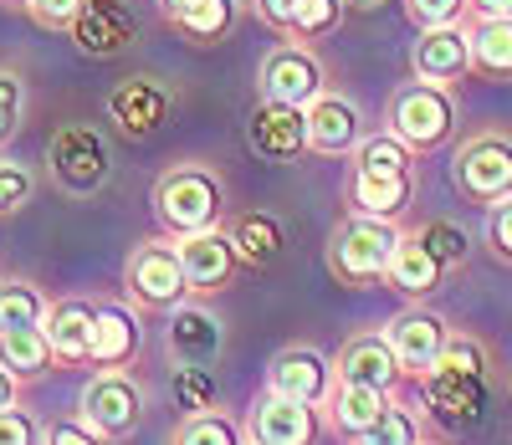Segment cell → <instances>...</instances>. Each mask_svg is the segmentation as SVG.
<instances>
[{
    "label": "cell",
    "mask_w": 512,
    "mask_h": 445,
    "mask_svg": "<svg viewBox=\"0 0 512 445\" xmlns=\"http://www.w3.org/2000/svg\"><path fill=\"white\" fill-rule=\"evenodd\" d=\"M154 215L169 241L226 226V180L210 164H175L154 185Z\"/></svg>",
    "instance_id": "obj_1"
},
{
    "label": "cell",
    "mask_w": 512,
    "mask_h": 445,
    "mask_svg": "<svg viewBox=\"0 0 512 445\" xmlns=\"http://www.w3.org/2000/svg\"><path fill=\"white\" fill-rule=\"evenodd\" d=\"M400 241H405V226H395V220H369V215L338 220V231L328 236V272H333V282L349 287V292H364V287L384 282Z\"/></svg>",
    "instance_id": "obj_2"
},
{
    "label": "cell",
    "mask_w": 512,
    "mask_h": 445,
    "mask_svg": "<svg viewBox=\"0 0 512 445\" xmlns=\"http://www.w3.org/2000/svg\"><path fill=\"white\" fill-rule=\"evenodd\" d=\"M384 123H390V133L405 139L415 154H436V149L451 144V133H456V98H451V87L410 77V82H400L390 93Z\"/></svg>",
    "instance_id": "obj_3"
},
{
    "label": "cell",
    "mask_w": 512,
    "mask_h": 445,
    "mask_svg": "<svg viewBox=\"0 0 512 445\" xmlns=\"http://www.w3.org/2000/svg\"><path fill=\"white\" fill-rule=\"evenodd\" d=\"M451 185L466 205H502L512 200V133L482 128L472 139H461L451 154Z\"/></svg>",
    "instance_id": "obj_4"
},
{
    "label": "cell",
    "mask_w": 512,
    "mask_h": 445,
    "mask_svg": "<svg viewBox=\"0 0 512 445\" xmlns=\"http://www.w3.org/2000/svg\"><path fill=\"white\" fill-rule=\"evenodd\" d=\"M128 297L149 313H175L180 302H190V277H185V261H180V246L169 236H149L134 246L128 256Z\"/></svg>",
    "instance_id": "obj_5"
},
{
    "label": "cell",
    "mask_w": 512,
    "mask_h": 445,
    "mask_svg": "<svg viewBox=\"0 0 512 445\" xmlns=\"http://www.w3.org/2000/svg\"><path fill=\"white\" fill-rule=\"evenodd\" d=\"M47 164H52V180L67 195H98L113 174L108 139L93 123H62L47 144Z\"/></svg>",
    "instance_id": "obj_6"
},
{
    "label": "cell",
    "mask_w": 512,
    "mask_h": 445,
    "mask_svg": "<svg viewBox=\"0 0 512 445\" xmlns=\"http://www.w3.org/2000/svg\"><path fill=\"white\" fill-rule=\"evenodd\" d=\"M256 87H262L267 103H287V108H313L328 93V67L313 47L303 41H282L262 57V72H256Z\"/></svg>",
    "instance_id": "obj_7"
},
{
    "label": "cell",
    "mask_w": 512,
    "mask_h": 445,
    "mask_svg": "<svg viewBox=\"0 0 512 445\" xmlns=\"http://www.w3.org/2000/svg\"><path fill=\"white\" fill-rule=\"evenodd\" d=\"M384 338H390L405 379H425V374L441 364V353H446V343L456 338V328H451L446 313H436V307L410 302L405 313H395L390 323H384Z\"/></svg>",
    "instance_id": "obj_8"
},
{
    "label": "cell",
    "mask_w": 512,
    "mask_h": 445,
    "mask_svg": "<svg viewBox=\"0 0 512 445\" xmlns=\"http://www.w3.org/2000/svg\"><path fill=\"white\" fill-rule=\"evenodd\" d=\"M82 420H88L103 440L134 435L144 420V384L128 369H98L82 389Z\"/></svg>",
    "instance_id": "obj_9"
},
{
    "label": "cell",
    "mask_w": 512,
    "mask_h": 445,
    "mask_svg": "<svg viewBox=\"0 0 512 445\" xmlns=\"http://www.w3.org/2000/svg\"><path fill=\"white\" fill-rule=\"evenodd\" d=\"M338 389V369L328 353H318L313 343H292L282 348L272 369H267V394H282V399H297V405H313L323 410Z\"/></svg>",
    "instance_id": "obj_10"
},
{
    "label": "cell",
    "mask_w": 512,
    "mask_h": 445,
    "mask_svg": "<svg viewBox=\"0 0 512 445\" xmlns=\"http://www.w3.org/2000/svg\"><path fill=\"white\" fill-rule=\"evenodd\" d=\"M164 348L180 369H210L226 353V323L210 313L205 302H180L169 313V328H164Z\"/></svg>",
    "instance_id": "obj_11"
},
{
    "label": "cell",
    "mask_w": 512,
    "mask_h": 445,
    "mask_svg": "<svg viewBox=\"0 0 512 445\" xmlns=\"http://www.w3.org/2000/svg\"><path fill=\"white\" fill-rule=\"evenodd\" d=\"M175 246H180V261H185V277H190V297H195V302L226 292V287L236 282V272L246 266L226 226L200 231V236H185V241H175Z\"/></svg>",
    "instance_id": "obj_12"
},
{
    "label": "cell",
    "mask_w": 512,
    "mask_h": 445,
    "mask_svg": "<svg viewBox=\"0 0 512 445\" xmlns=\"http://www.w3.org/2000/svg\"><path fill=\"white\" fill-rule=\"evenodd\" d=\"M420 410L431 425L461 435L472 430L487 410V379H461V374H425L420 379Z\"/></svg>",
    "instance_id": "obj_13"
},
{
    "label": "cell",
    "mask_w": 512,
    "mask_h": 445,
    "mask_svg": "<svg viewBox=\"0 0 512 445\" xmlns=\"http://www.w3.org/2000/svg\"><path fill=\"white\" fill-rule=\"evenodd\" d=\"M410 72L420 82H436V87L466 82V77H472V26L420 31L415 47H410Z\"/></svg>",
    "instance_id": "obj_14"
},
{
    "label": "cell",
    "mask_w": 512,
    "mask_h": 445,
    "mask_svg": "<svg viewBox=\"0 0 512 445\" xmlns=\"http://www.w3.org/2000/svg\"><path fill=\"white\" fill-rule=\"evenodd\" d=\"M246 144L256 159H272V164L308 154V108H287V103L262 98L246 118Z\"/></svg>",
    "instance_id": "obj_15"
},
{
    "label": "cell",
    "mask_w": 512,
    "mask_h": 445,
    "mask_svg": "<svg viewBox=\"0 0 512 445\" xmlns=\"http://www.w3.org/2000/svg\"><path fill=\"white\" fill-rule=\"evenodd\" d=\"M333 369H338V384L384 389V394H395L400 379H405V369H400V359H395V348H390L384 333H354L344 348H338Z\"/></svg>",
    "instance_id": "obj_16"
},
{
    "label": "cell",
    "mask_w": 512,
    "mask_h": 445,
    "mask_svg": "<svg viewBox=\"0 0 512 445\" xmlns=\"http://www.w3.org/2000/svg\"><path fill=\"white\" fill-rule=\"evenodd\" d=\"M364 139H369V133H364V113H359L354 98L323 93V98L308 108V149H313V154L344 159V154H354Z\"/></svg>",
    "instance_id": "obj_17"
},
{
    "label": "cell",
    "mask_w": 512,
    "mask_h": 445,
    "mask_svg": "<svg viewBox=\"0 0 512 445\" xmlns=\"http://www.w3.org/2000/svg\"><path fill=\"white\" fill-rule=\"evenodd\" d=\"M67 36L77 41V52H88V57H123L139 41V21L123 0H88V11L77 16V26Z\"/></svg>",
    "instance_id": "obj_18"
},
{
    "label": "cell",
    "mask_w": 512,
    "mask_h": 445,
    "mask_svg": "<svg viewBox=\"0 0 512 445\" xmlns=\"http://www.w3.org/2000/svg\"><path fill=\"white\" fill-rule=\"evenodd\" d=\"M246 435H251L256 445H318L323 420H318V410H313V405H297V399L267 394L262 405L251 410Z\"/></svg>",
    "instance_id": "obj_19"
},
{
    "label": "cell",
    "mask_w": 512,
    "mask_h": 445,
    "mask_svg": "<svg viewBox=\"0 0 512 445\" xmlns=\"http://www.w3.org/2000/svg\"><path fill=\"white\" fill-rule=\"evenodd\" d=\"M108 118L118 123V133H128V139H154L169 118V93L149 77H128L108 93Z\"/></svg>",
    "instance_id": "obj_20"
},
{
    "label": "cell",
    "mask_w": 512,
    "mask_h": 445,
    "mask_svg": "<svg viewBox=\"0 0 512 445\" xmlns=\"http://www.w3.org/2000/svg\"><path fill=\"white\" fill-rule=\"evenodd\" d=\"M415 200V174H369V169H349V215H369V220H405Z\"/></svg>",
    "instance_id": "obj_21"
},
{
    "label": "cell",
    "mask_w": 512,
    "mask_h": 445,
    "mask_svg": "<svg viewBox=\"0 0 512 445\" xmlns=\"http://www.w3.org/2000/svg\"><path fill=\"white\" fill-rule=\"evenodd\" d=\"M144 348V328L139 313L123 302H98L93 318V369H128Z\"/></svg>",
    "instance_id": "obj_22"
},
{
    "label": "cell",
    "mask_w": 512,
    "mask_h": 445,
    "mask_svg": "<svg viewBox=\"0 0 512 445\" xmlns=\"http://www.w3.org/2000/svg\"><path fill=\"white\" fill-rule=\"evenodd\" d=\"M93 318H98V302H88V297L52 302V313L41 328H47L57 364H93Z\"/></svg>",
    "instance_id": "obj_23"
},
{
    "label": "cell",
    "mask_w": 512,
    "mask_h": 445,
    "mask_svg": "<svg viewBox=\"0 0 512 445\" xmlns=\"http://www.w3.org/2000/svg\"><path fill=\"white\" fill-rule=\"evenodd\" d=\"M446 266L420 246V236L415 231H405V241H400V251H395V261H390V282L400 297H410V302H425V297H436L441 287H446Z\"/></svg>",
    "instance_id": "obj_24"
},
{
    "label": "cell",
    "mask_w": 512,
    "mask_h": 445,
    "mask_svg": "<svg viewBox=\"0 0 512 445\" xmlns=\"http://www.w3.org/2000/svg\"><path fill=\"white\" fill-rule=\"evenodd\" d=\"M395 405V394H384V389H359V384H338L333 399H328V425L344 435V440H359L384 410Z\"/></svg>",
    "instance_id": "obj_25"
},
{
    "label": "cell",
    "mask_w": 512,
    "mask_h": 445,
    "mask_svg": "<svg viewBox=\"0 0 512 445\" xmlns=\"http://www.w3.org/2000/svg\"><path fill=\"white\" fill-rule=\"evenodd\" d=\"M226 231H231V241H236V251H241L246 266H272V261L282 256V246H287V236H282V226H277V215H267V210L236 215Z\"/></svg>",
    "instance_id": "obj_26"
},
{
    "label": "cell",
    "mask_w": 512,
    "mask_h": 445,
    "mask_svg": "<svg viewBox=\"0 0 512 445\" xmlns=\"http://www.w3.org/2000/svg\"><path fill=\"white\" fill-rule=\"evenodd\" d=\"M472 77L512 82V21H477L472 26Z\"/></svg>",
    "instance_id": "obj_27"
},
{
    "label": "cell",
    "mask_w": 512,
    "mask_h": 445,
    "mask_svg": "<svg viewBox=\"0 0 512 445\" xmlns=\"http://www.w3.org/2000/svg\"><path fill=\"white\" fill-rule=\"evenodd\" d=\"M0 364H6L21 384L41 379L52 364H57V353L47 343V328H31V333H0Z\"/></svg>",
    "instance_id": "obj_28"
},
{
    "label": "cell",
    "mask_w": 512,
    "mask_h": 445,
    "mask_svg": "<svg viewBox=\"0 0 512 445\" xmlns=\"http://www.w3.org/2000/svg\"><path fill=\"white\" fill-rule=\"evenodd\" d=\"M52 313V297L36 282H0V333H31Z\"/></svg>",
    "instance_id": "obj_29"
},
{
    "label": "cell",
    "mask_w": 512,
    "mask_h": 445,
    "mask_svg": "<svg viewBox=\"0 0 512 445\" xmlns=\"http://www.w3.org/2000/svg\"><path fill=\"white\" fill-rule=\"evenodd\" d=\"M415 149L405 144V139H395L390 128H379V133H369V139L349 154V164L354 169H369V174H415Z\"/></svg>",
    "instance_id": "obj_30"
},
{
    "label": "cell",
    "mask_w": 512,
    "mask_h": 445,
    "mask_svg": "<svg viewBox=\"0 0 512 445\" xmlns=\"http://www.w3.org/2000/svg\"><path fill=\"white\" fill-rule=\"evenodd\" d=\"M169 26H175L185 41H195V47H216V41L236 26V0H200V6H190Z\"/></svg>",
    "instance_id": "obj_31"
},
{
    "label": "cell",
    "mask_w": 512,
    "mask_h": 445,
    "mask_svg": "<svg viewBox=\"0 0 512 445\" xmlns=\"http://www.w3.org/2000/svg\"><path fill=\"white\" fill-rule=\"evenodd\" d=\"M425 425H431V420H425V410L400 405V399H395V405L384 410L359 440H349V445H420L425 440Z\"/></svg>",
    "instance_id": "obj_32"
},
{
    "label": "cell",
    "mask_w": 512,
    "mask_h": 445,
    "mask_svg": "<svg viewBox=\"0 0 512 445\" xmlns=\"http://www.w3.org/2000/svg\"><path fill=\"white\" fill-rule=\"evenodd\" d=\"M169 445H246V430L226 410H205V415H185Z\"/></svg>",
    "instance_id": "obj_33"
},
{
    "label": "cell",
    "mask_w": 512,
    "mask_h": 445,
    "mask_svg": "<svg viewBox=\"0 0 512 445\" xmlns=\"http://www.w3.org/2000/svg\"><path fill=\"white\" fill-rule=\"evenodd\" d=\"M415 236H420V246L431 251L446 272H456V266H466V256H472V236H466L456 220H446V215H436V220H425V226H415Z\"/></svg>",
    "instance_id": "obj_34"
},
{
    "label": "cell",
    "mask_w": 512,
    "mask_h": 445,
    "mask_svg": "<svg viewBox=\"0 0 512 445\" xmlns=\"http://www.w3.org/2000/svg\"><path fill=\"white\" fill-rule=\"evenodd\" d=\"M492 369V348L477 338V333H456L441 353V364L431 374H461V379H487Z\"/></svg>",
    "instance_id": "obj_35"
},
{
    "label": "cell",
    "mask_w": 512,
    "mask_h": 445,
    "mask_svg": "<svg viewBox=\"0 0 512 445\" xmlns=\"http://www.w3.org/2000/svg\"><path fill=\"white\" fill-rule=\"evenodd\" d=\"M344 11H349V0H308L287 41H303V47H313V41H323V36H333L338 26H344Z\"/></svg>",
    "instance_id": "obj_36"
},
{
    "label": "cell",
    "mask_w": 512,
    "mask_h": 445,
    "mask_svg": "<svg viewBox=\"0 0 512 445\" xmlns=\"http://www.w3.org/2000/svg\"><path fill=\"white\" fill-rule=\"evenodd\" d=\"M175 405L185 415H205V410H221V394H216V374L210 369H175Z\"/></svg>",
    "instance_id": "obj_37"
},
{
    "label": "cell",
    "mask_w": 512,
    "mask_h": 445,
    "mask_svg": "<svg viewBox=\"0 0 512 445\" xmlns=\"http://www.w3.org/2000/svg\"><path fill=\"white\" fill-rule=\"evenodd\" d=\"M21 118H26V77L0 67V149L21 133Z\"/></svg>",
    "instance_id": "obj_38"
},
{
    "label": "cell",
    "mask_w": 512,
    "mask_h": 445,
    "mask_svg": "<svg viewBox=\"0 0 512 445\" xmlns=\"http://www.w3.org/2000/svg\"><path fill=\"white\" fill-rule=\"evenodd\" d=\"M472 11V0H405V16L415 31H436V26H461V16Z\"/></svg>",
    "instance_id": "obj_39"
},
{
    "label": "cell",
    "mask_w": 512,
    "mask_h": 445,
    "mask_svg": "<svg viewBox=\"0 0 512 445\" xmlns=\"http://www.w3.org/2000/svg\"><path fill=\"white\" fill-rule=\"evenodd\" d=\"M36 195V180H31V169L16 164V159H0V215H16L26 210Z\"/></svg>",
    "instance_id": "obj_40"
},
{
    "label": "cell",
    "mask_w": 512,
    "mask_h": 445,
    "mask_svg": "<svg viewBox=\"0 0 512 445\" xmlns=\"http://www.w3.org/2000/svg\"><path fill=\"white\" fill-rule=\"evenodd\" d=\"M82 11H88V0H31V6H26V16L41 31H72Z\"/></svg>",
    "instance_id": "obj_41"
},
{
    "label": "cell",
    "mask_w": 512,
    "mask_h": 445,
    "mask_svg": "<svg viewBox=\"0 0 512 445\" xmlns=\"http://www.w3.org/2000/svg\"><path fill=\"white\" fill-rule=\"evenodd\" d=\"M41 430L47 425H36L31 410H0V445H41Z\"/></svg>",
    "instance_id": "obj_42"
},
{
    "label": "cell",
    "mask_w": 512,
    "mask_h": 445,
    "mask_svg": "<svg viewBox=\"0 0 512 445\" xmlns=\"http://www.w3.org/2000/svg\"><path fill=\"white\" fill-rule=\"evenodd\" d=\"M487 246H492L497 261L512 266V200H502V205L487 210Z\"/></svg>",
    "instance_id": "obj_43"
},
{
    "label": "cell",
    "mask_w": 512,
    "mask_h": 445,
    "mask_svg": "<svg viewBox=\"0 0 512 445\" xmlns=\"http://www.w3.org/2000/svg\"><path fill=\"white\" fill-rule=\"evenodd\" d=\"M41 445H108V440L88 420H52L41 430Z\"/></svg>",
    "instance_id": "obj_44"
},
{
    "label": "cell",
    "mask_w": 512,
    "mask_h": 445,
    "mask_svg": "<svg viewBox=\"0 0 512 445\" xmlns=\"http://www.w3.org/2000/svg\"><path fill=\"white\" fill-rule=\"evenodd\" d=\"M251 6H256V16H262L272 31L292 36V26H297V16H303L308 0H251Z\"/></svg>",
    "instance_id": "obj_45"
},
{
    "label": "cell",
    "mask_w": 512,
    "mask_h": 445,
    "mask_svg": "<svg viewBox=\"0 0 512 445\" xmlns=\"http://www.w3.org/2000/svg\"><path fill=\"white\" fill-rule=\"evenodd\" d=\"M477 21H512V0H472Z\"/></svg>",
    "instance_id": "obj_46"
},
{
    "label": "cell",
    "mask_w": 512,
    "mask_h": 445,
    "mask_svg": "<svg viewBox=\"0 0 512 445\" xmlns=\"http://www.w3.org/2000/svg\"><path fill=\"white\" fill-rule=\"evenodd\" d=\"M16 405H21V379L0 364V410H16Z\"/></svg>",
    "instance_id": "obj_47"
},
{
    "label": "cell",
    "mask_w": 512,
    "mask_h": 445,
    "mask_svg": "<svg viewBox=\"0 0 512 445\" xmlns=\"http://www.w3.org/2000/svg\"><path fill=\"white\" fill-rule=\"evenodd\" d=\"M190 6H200V0H159V16H164V21H175V16H185Z\"/></svg>",
    "instance_id": "obj_48"
},
{
    "label": "cell",
    "mask_w": 512,
    "mask_h": 445,
    "mask_svg": "<svg viewBox=\"0 0 512 445\" xmlns=\"http://www.w3.org/2000/svg\"><path fill=\"white\" fill-rule=\"evenodd\" d=\"M349 6H364V11H374V6H384V0H349Z\"/></svg>",
    "instance_id": "obj_49"
},
{
    "label": "cell",
    "mask_w": 512,
    "mask_h": 445,
    "mask_svg": "<svg viewBox=\"0 0 512 445\" xmlns=\"http://www.w3.org/2000/svg\"><path fill=\"white\" fill-rule=\"evenodd\" d=\"M6 6H21V11H26V6H31V0H6Z\"/></svg>",
    "instance_id": "obj_50"
},
{
    "label": "cell",
    "mask_w": 512,
    "mask_h": 445,
    "mask_svg": "<svg viewBox=\"0 0 512 445\" xmlns=\"http://www.w3.org/2000/svg\"><path fill=\"white\" fill-rule=\"evenodd\" d=\"M420 445H441V440H431V435H425V440H420Z\"/></svg>",
    "instance_id": "obj_51"
},
{
    "label": "cell",
    "mask_w": 512,
    "mask_h": 445,
    "mask_svg": "<svg viewBox=\"0 0 512 445\" xmlns=\"http://www.w3.org/2000/svg\"><path fill=\"white\" fill-rule=\"evenodd\" d=\"M507 394H512V374H507Z\"/></svg>",
    "instance_id": "obj_52"
},
{
    "label": "cell",
    "mask_w": 512,
    "mask_h": 445,
    "mask_svg": "<svg viewBox=\"0 0 512 445\" xmlns=\"http://www.w3.org/2000/svg\"><path fill=\"white\" fill-rule=\"evenodd\" d=\"M246 445H256V440H246Z\"/></svg>",
    "instance_id": "obj_53"
}]
</instances>
